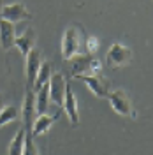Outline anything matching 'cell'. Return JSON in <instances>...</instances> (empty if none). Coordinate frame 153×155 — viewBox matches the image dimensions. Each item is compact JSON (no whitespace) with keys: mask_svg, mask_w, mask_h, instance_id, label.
I'll return each instance as SVG.
<instances>
[{"mask_svg":"<svg viewBox=\"0 0 153 155\" xmlns=\"http://www.w3.org/2000/svg\"><path fill=\"white\" fill-rule=\"evenodd\" d=\"M76 79H79V81H83L86 87H88V90L93 94L95 97H99V99H104V97H107V81H106L104 78L100 76V74H86V76H77Z\"/></svg>","mask_w":153,"mask_h":155,"instance_id":"6","label":"cell"},{"mask_svg":"<svg viewBox=\"0 0 153 155\" xmlns=\"http://www.w3.org/2000/svg\"><path fill=\"white\" fill-rule=\"evenodd\" d=\"M130 60H132V49L122 42H115L107 49V55H106V64L109 67H123L130 64Z\"/></svg>","mask_w":153,"mask_h":155,"instance_id":"2","label":"cell"},{"mask_svg":"<svg viewBox=\"0 0 153 155\" xmlns=\"http://www.w3.org/2000/svg\"><path fill=\"white\" fill-rule=\"evenodd\" d=\"M14 41H16L14 23L0 18V48L4 49V51H9L14 46Z\"/></svg>","mask_w":153,"mask_h":155,"instance_id":"10","label":"cell"},{"mask_svg":"<svg viewBox=\"0 0 153 155\" xmlns=\"http://www.w3.org/2000/svg\"><path fill=\"white\" fill-rule=\"evenodd\" d=\"M69 69H70V76L77 78V76H86V74H100L102 71V62L95 57V55H79L72 57L69 60Z\"/></svg>","mask_w":153,"mask_h":155,"instance_id":"1","label":"cell"},{"mask_svg":"<svg viewBox=\"0 0 153 155\" xmlns=\"http://www.w3.org/2000/svg\"><path fill=\"white\" fill-rule=\"evenodd\" d=\"M107 99H109V104L115 109L118 115L122 116H130L134 111H132V104H130V99L127 95L125 90H115L111 94H107Z\"/></svg>","mask_w":153,"mask_h":155,"instance_id":"5","label":"cell"},{"mask_svg":"<svg viewBox=\"0 0 153 155\" xmlns=\"http://www.w3.org/2000/svg\"><path fill=\"white\" fill-rule=\"evenodd\" d=\"M25 137H27V130L25 129H19L18 132L14 134V137H12V141H11V145H9V155H21L23 153Z\"/></svg>","mask_w":153,"mask_h":155,"instance_id":"16","label":"cell"},{"mask_svg":"<svg viewBox=\"0 0 153 155\" xmlns=\"http://www.w3.org/2000/svg\"><path fill=\"white\" fill-rule=\"evenodd\" d=\"M2 7H4V0H0V12H2Z\"/></svg>","mask_w":153,"mask_h":155,"instance_id":"21","label":"cell"},{"mask_svg":"<svg viewBox=\"0 0 153 155\" xmlns=\"http://www.w3.org/2000/svg\"><path fill=\"white\" fill-rule=\"evenodd\" d=\"M58 118V113L57 115H48V113H42V115H37L34 124H32V136H41V134H46L53 122Z\"/></svg>","mask_w":153,"mask_h":155,"instance_id":"13","label":"cell"},{"mask_svg":"<svg viewBox=\"0 0 153 155\" xmlns=\"http://www.w3.org/2000/svg\"><path fill=\"white\" fill-rule=\"evenodd\" d=\"M4 107H5V104H4V97L0 95V111H2Z\"/></svg>","mask_w":153,"mask_h":155,"instance_id":"20","label":"cell"},{"mask_svg":"<svg viewBox=\"0 0 153 155\" xmlns=\"http://www.w3.org/2000/svg\"><path fill=\"white\" fill-rule=\"evenodd\" d=\"M21 155H39V150L35 143H34V136L32 132H27V137H25V148H23V153Z\"/></svg>","mask_w":153,"mask_h":155,"instance_id":"18","label":"cell"},{"mask_svg":"<svg viewBox=\"0 0 153 155\" xmlns=\"http://www.w3.org/2000/svg\"><path fill=\"white\" fill-rule=\"evenodd\" d=\"M14 46L21 51L23 57H27L30 51L35 48V32H34L32 28H28V30H25L21 35H16Z\"/></svg>","mask_w":153,"mask_h":155,"instance_id":"12","label":"cell"},{"mask_svg":"<svg viewBox=\"0 0 153 155\" xmlns=\"http://www.w3.org/2000/svg\"><path fill=\"white\" fill-rule=\"evenodd\" d=\"M51 76H53L51 64L42 62V65H41V69H39V72H37V78H35V81H34V85H32V90H34V92H37L42 85H48L49 79H51Z\"/></svg>","mask_w":153,"mask_h":155,"instance_id":"15","label":"cell"},{"mask_svg":"<svg viewBox=\"0 0 153 155\" xmlns=\"http://www.w3.org/2000/svg\"><path fill=\"white\" fill-rule=\"evenodd\" d=\"M21 116V111H18L16 106H5L2 111H0V127L7 125L11 122H14L16 118Z\"/></svg>","mask_w":153,"mask_h":155,"instance_id":"17","label":"cell"},{"mask_svg":"<svg viewBox=\"0 0 153 155\" xmlns=\"http://www.w3.org/2000/svg\"><path fill=\"white\" fill-rule=\"evenodd\" d=\"M0 18L7 19V21H11V23L16 25L18 21H23V19L30 18V12L23 4L16 2V4H7V5H4V7H2V12H0Z\"/></svg>","mask_w":153,"mask_h":155,"instance_id":"9","label":"cell"},{"mask_svg":"<svg viewBox=\"0 0 153 155\" xmlns=\"http://www.w3.org/2000/svg\"><path fill=\"white\" fill-rule=\"evenodd\" d=\"M85 46H86V53L95 55L97 51H99V48H100V41H99V37H95V35H90V37L86 39Z\"/></svg>","mask_w":153,"mask_h":155,"instance_id":"19","label":"cell"},{"mask_svg":"<svg viewBox=\"0 0 153 155\" xmlns=\"http://www.w3.org/2000/svg\"><path fill=\"white\" fill-rule=\"evenodd\" d=\"M81 48V41H79V30L76 27H69L63 32L62 37V57L63 60H70L72 57H76Z\"/></svg>","mask_w":153,"mask_h":155,"instance_id":"3","label":"cell"},{"mask_svg":"<svg viewBox=\"0 0 153 155\" xmlns=\"http://www.w3.org/2000/svg\"><path fill=\"white\" fill-rule=\"evenodd\" d=\"M41 65H42V53H41V49L34 48L27 55V62H25V74H27V81H28L30 88H32L35 78H37V72L41 69Z\"/></svg>","mask_w":153,"mask_h":155,"instance_id":"8","label":"cell"},{"mask_svg":"<svg viewBox=\"0 0 153 155\" xmlns=\"http://www.w3.org/2000/svg\"><path fill=\"white\" fill-rule=\"evenodd\" d=\"M49 97L51 102H55L57 106H63V99H65V92H67V81L62 74H53L49 79Z\"/></svg>","mask_w":153,"mask_h":155,"instance_id":"7","label":"cell"},{"mask_svg":"<svg viewBox=\"0 0 153 155\" xmlns=\"http://www.w3.org/2000/svg\"><path fill=\"white\" fill-rule=\"evenodd\" d=\"M63 111L67 113L69 122L72 125H77L79 124V107H77V99L72 92V88L67 87V92H65V99H63Z\"/></svg>","mask_w":153,"mask_h":155,"instance_id":"11","label":"cell"},{"mask_svg":"<svg viewBox=\"0 0 153 155\" xmlns=\"http://www.w3.org/2000/svg\"><path fill=\"white\" fill-rule=\"evenodd\" d=\"M51 102V97H49V85H42L35 92V109H37L39 115L46 113L48 111V106Z\"/></svg>","mask_w":153,"mask_h":155,"instance_id":"14","label":"cell"},{"mask_svg":"<svg viewBox=\"0 0 153 155\" xmlns=\"http://www.w3.org/2000/svg\"><path fill=\"white\" fill-rule=\"evenodd\" d=\"M35 92L30 87H27L25 92V101H23V107H21V118H23V129L27 132H32V124L35 120Z\"/></svg>","mask_w":153,"mask_h":155,"instance_id":"4","label":"cell"}]
</instances>
